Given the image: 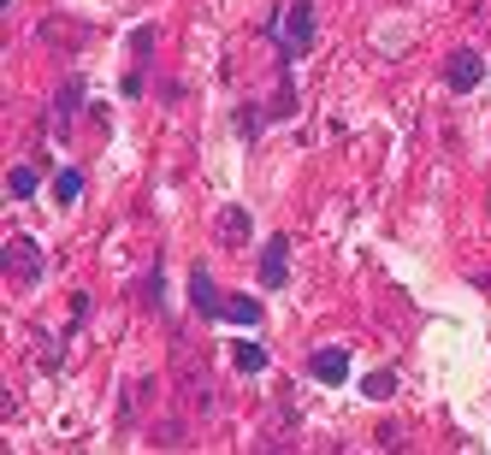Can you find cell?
I'll return each mask as SVG.
<instances>
[{
  "mask_svg": "<svg viewBox=\"0 0 491 455\" xmlns=\"http://www.w3.org/2000/svg\"><path fill=\"white\" fill-rule=\"evenodd\" d=\"M314 30H320L314 0H291V6H284V24H279V54H284V66H296V59L314 48Z\"/></svg>",
  "mask_w": 491,
  "mask_h": 455,
  "instance_id": "1",
  "label": "cell"
},
{
  "mask_svg": "<svg viewBox=\"0 0 491 455\" xmlns=\"http://www.w3.org/2000/svg\"><path fill=\"white\" fill-rule=\"evenodd\" d=\"M6 278L12 284H36L42 278V249L30 237H6Z\"/></svg>",
  "mask_w": 491,
  "mask_h": 455,
  "instance_id": "2",
  "label": "cell"
},
{
  "mask_svg": "<svg viewBox=\"0 0 491 455\" xmlns=\"http://www.w3.org/2000/svg\"><path fill=\"white\" fill-rule=\"evenodd\" d=\"M480 78H486V59L474 54V48H456V54L444 59V83L450 90H474Z\"/></svg>",
  "mask_w": 491,
  "mask_h": 455,
  "instance_id": "3",
  "label": "cell"
},
{
  "mask_svg": "<svg viewBox=\"0 0 491 455\" xmlns=\"http://www.w3.org/2000/svg\"><path fill=\"white\" fill-rule=\"evenodd\" d=\"M284 278H291V237L279 231L267 249H261V284H272V290H279Z\"/></svg>",
  "mask_w": 491,
  "mask_h": 455,
  "instance_id": "4",
  "label": "cell"
},
{
  "mask_svg": "<svg viewBox=\"0 0 491 455\" xmlns=\"http://www.w3.org/2000/svg\"><path fill=\"white\" fill-rule=\"evenodd\" d=\"M308 378H320V385H344L349 378V349H314Z\"/></svg>",
  "mask_w": 491,
  "mask_h": 455,
  "instance_id": "5",
  "label": "cell"
},
{
  "mask_svg": "<svg viewBox=\"0 0 491 455\" xmlns=\"http://www.w3.org/2000/svg\"><path fill=\"white\" fill-rule=\"evenodd\" d=\"M190 302H196L201 313H208V320H219V308H225V296L213 290V278H208V272H190Z\"/></svg>",
  "mask_w": 491,
  "mask_h": 455,
  "instance_id": "6",
  "label": "cell"
},
{
  "mask_svg": "<svg viewBox=\"0 0 491 455\" xmlns=\"http://www.w3.org/2000/svg\"><path fill=\"white\" fill-rule=\"evenodd\" d=\"M261 302L255 296H225V308H219V320H237V325H261Z\"/></svg>",
  "mask_w": 491,
  "mask_h": 455,
  "instance_id": "7",
  "label": "cell"
},
{
  "mask_svg": "<svg viewBox=\"0 0 491 455\" xmlns=\"http://www.w3.org/2000/svg\"><path fill=\"white\" fill-rule=\"evenodd\" d=\"M219 243H225V249H243V243H249V213H243V207H231V213L219 219Z\"/></svg>",
  "mask_w": 491,
  "mask_h": 455,
  "instance_id": "8",
  "label": "cell"
},
{
  "mask_svg": "<svg viewBox=\"0 0 491 455\" xmlns=\"http://www.w3.org/2000/svg\"><path fill=\"white\" fill-rule=\"evenodd\" d=\"M361 397H368V402H385V397H397V373H391V366L368 373V378H361Z\"/></svg>",
  "mask_w": 491,
  "mask_h": 455,
  "instance_id": "9",
  "label": "cell"
},
{
  "mask_svg": "<svg viewBox=\"0 0 491 455\" xmlns=\"http://www.w3.org/2000/svg\"><path fill=\"white\" fill-rule=\"evenodd\" d=\"M78 196H83V172L66 166V172L54 178V201H59V207H78Z\"/></svg>",
  "mask_w": 491,
  "mask_h": 455,
  "instance_id": "10",
  "label": "cell"
},
{
  "mask_svg": "<svg viewBox=\"0 0 491 455\" xmlns=\"http://www.w3.org/2000/svg\"><path fill=\"white\" fill-rule=\"evenodd\" d=\"M231 366L237 373H267V349L261 344H231Z\"/></svg>",
  "mask_w": 491,
  "mask_h": 455,
  "instance_id": "11",
  "label": "cell"
},
{
  "mask_svg": "<svg viewBox=\"0 0 491 455\" xmlns=\"http://www.w3.org/2000/svg\"><path fill=\"white\" fill-rule=\"evenodd\" d=\"M6 189H12V201H30L36 189H42V178H36L30 166H12V172H6Z\"/></svg>",
  "mask_w": 491,
  "mask_h": 455,
  "instance_id": "12",
  "label": "cell"
},
{
  "mask_svg": "<svg viewBox=\"0 0 491 455\" xmlns=\"http://www.w3.org/2000/svg\"><path fill=\"white\" fill-rule=\"evenodd\" d=\"M272 119H296V90H291V83H279V95H272Z\"/></svg>",
  "mask_w": 491,
  "mask_h": 455,
  "instance_id": "13",
  "label": "cell"
},
{
  "mask_svg": "<svg viewBox=\"0 0 491 455\" xmlns=\"http://www.w3.org/2000/svg\"><path fill=\"white\" fill-rule=\"evenodd\" d=\"M143 296H148V308H160V302H166V278H160V260L148 267V284H143Z\"/></svg>",
  "mask_w": 491,
  "mask_h": 455,
  "instance_id": "14",
  "label": "cell"
},
{
  "mask_svg": "<svg viewBox=\"0 0 491 455\" xmlns=\"http://www.w3.org/2000/svg\"><path fill=\"white\" fill-rule=\"evenodd\" d=\"M78 95H83V90H78V83H66V90H59V124H66V119H71V112H78Z\"/></svg>",
  "mask_w": 491,
  "mask_h": 455,
  "instance_id": "15",
  "label": "cell"
},
{
  "mask_svg": "<svg viewBox=\"0 0 491 455\" xmlns=\"http://www.w3.org/2000/svg\"><path fill=\"white\" fill-rule=\"evenodd\" d=\"M237 124H243V136H261V112H255V107L237 112Z\"/></svg>",
  "mask_w": 491,
  "mask_h": 455,
  "instance_id": "16",
  "label": "cell"
}]
</instances>
